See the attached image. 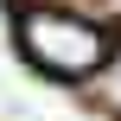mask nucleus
I'll return each instance as SVG.
<instances>
[{"label":"nucleus","mask_w":121,"mask_h":121,"mask_svg":"<svg viewBox=\"0 0 121 121\" xmlns=\"http://www.w3.org/2000/svg\"><path fill=\"white\" fill-rule=\"evenodd\" d=\"M13 38H19L26 64H32L38 77H57V83L102 77V64L115 57V38H108V26L83 19L77 6H57V0H45V6H19V19H13Z\"/></svg>","instance_id":"nucleus-1"},{"label":"nucleus","mask_w":121,"mask_h":121,"mask_svg":"<svg viewBox=\"0 0 121 121\" xmlns=\"http://www.w3.org/2000/svg\"><path fill=\"white\" fill-rule=\"evenodd\" d=\"M96 83H102V102H108V108L121 115V51L108 57V64H102V77H96Z\"/></svg>","instance_id":"nucleus-2"},{"label":"nucleus","mask_w":121,"mask_h":121,"mask_svg":"<svg viewBox=\"0 0 121 121\" xmlns=\"http://www.w3.org/2000/svg\"><path fill=\"white\" fill-rule=\"evenodd\" d=\"M102 13H108V19H121V0H102Z\"/></svg>","instance_id":"nucleus-3"}]
</instances>
